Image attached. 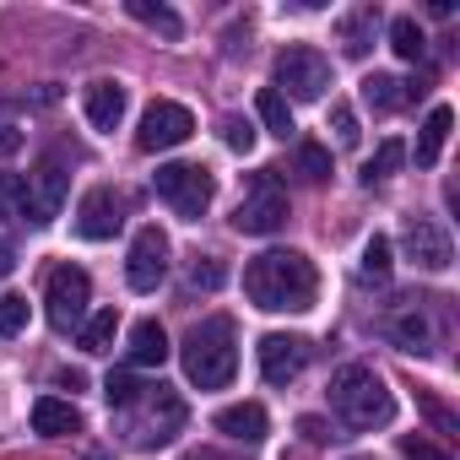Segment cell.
<instances>
[{
    "instance_id": "38",
    "label": "cell",
    "mask_w": 460,
    "mask_h": 460,
    "mask_svg": "<svg viewBox=\"0 0 460 460\" xmlns=\"http://www.w3.org/2000/svg\"><path fill=\"white\" fill-rule=\"evenodd\" d=\"M298 433H304L309 444H325V438H331V428H325L320 417H298Z\"/></svg>"
},
{
    "instance_id": "6",
    "label": "cell",
    "mask_w": 460,
    "mask_h": 460,
    "mask_svg": "<svg viewBox=\"0 0 460 460\" xmlns=\"http://www.w3.org/2000/svg\"><path fill=\"white\" fill-rule=\"evenodd\" d=\"M87 304H93V277L82 266H55L49 288H44V309L55 331H76L87 325Z\"/></svg>"
},
{
    "instance_id": "26",
    "label": "cell",
    "mask_w": 460,
    "mask_h": 460,
    "mask_svg": "<svg viewBox=\"0 0 460 460\" xmlns=\"http://www.w3.org/2000/svg\"><path fill=\"white\" fill-rule=\"evenodd\" d=\"M114 331H119V314H114V309H98V314L82 325V352H109V347H114Z\"/></svg>"
},
{
    "instance_id": "29",
    "label": "cell",
    "mask_w": 460,
    "mask_h": 460,
    "mask_svg": "<svg viewBox=\"0 0 460 460\" xmlns=\"http://www.w3.org/2000/svg\"><path fill=\"white\" fill-rule=\"evenodd\" d=\"M298 173H304L309 184H325V179H331V152H325L320 141H304V146H298Z\"/></svg>"
},
{
    "instance_id": "34",
    "label": "cell",
    "mask_w": 460,
    "mask_h": 460,
    "mask_svg": "<svg viewBox=\"0 0 460 460\" xmlns=\"http://www.w3.org/2000/svg\"><path fill=\"white\" fill-rule=\"evenodd\" d=\"M22 325H28V298L6 293V298H0V336H17Z\"/></svg>"
},
{
    "instance_id": "31",
    "label": "cell",
    "mask_w": 460,
    "mask_h": 460,
    "mask_svg": "<svg viewBox=\"0 0 460 460\" xmlns=\"http://www.w3.org/2000/svg\"><path fill=\"white\" fill-rule=\"evenodd\" d=\"M363 277H374V282L390 277V239H385V234H374V239L363 244Z\"/></svg>"
},
{
    "instance_id": "40",
    "label": "cell",
    "mask_w": 460,
    "mask_h": 460,
    "mask_svg": "<svg viewBox=\"0 0 460 460\" xmlns=\"http://www.w3.org/2000/svg\"><path fill=\"white\" fill-rule=\"evenodd\" d=\"M17 146H22V136H17V130H12V125H6V130H0V157H12V152H17Z\"/></svg>"
},
{
    "instance_id": "17",
    "label": "cell",
    "mask_w": 460,
    "mask_h": 460,
    "mask_svg": "<svg viewBox=\"0 0 460 460\" xmlns=\"http://www.w3.org/2000/svg\"><path fill=\"white\" fill-rule=\"evenodd\" d=\"M125 119V87L119 82H93L87 87V125L93 130H119Z\"/></svg>"
},
{
    "instance_id": "27",
    "label": "cell",
    "mask_w": 460,
    "mask_h": 460,
    "mask_svg": "<svg viewBox=\"0 0 460 460\" xmlns=\"http://www.w3.org/2000/svg\"><path fill=\"white\" fill-rule=\"evenodd\" d=\"M125 12H130L136 22H146V28H157L163 39H179V33H184V22H179V17H173L168 6H152V0H130V6H125Z\"/></svg>"
},
{
    "instance_id": "4",
    "label": "cell",
    "mask_w": 460,
    "mask_h": 460,
    "mask_svg": "<svg viewBox=\"0 0 460 460\" xmlns=\"http://www.w3.org/2000/svg\"><path fill=\"white\" fill-rule=\"evenodd\" d=\"M114 417H119V428L130 433V444L152 449V444H168V438L184 428V401H179L168 385H146V390H141L130 406H119Z\"/></svg>"
},
{
    "instance_id": "23",
    "label": "cell",
    "mask_w": 460,
    "mask_h": 460,
    "mask_svg": "<svg viewBox=\"0 0 460 460\" xmlns=\"http://www.w3.org/2000/svg\"><path fill=\"white\" fill-rule=\"evenodd\" d=\"M374 28H379V12L374 6H363V12H352L347 22H341V49L358 60V55H368V44H374Z\"/></svg>"
},
{
    "instance_id": "13",
    "label": "cell",
    "mask_w": 460,
    "mask_h": 460,
    "mask_svg": "<svg viewBox=\"0 0 460 460\" xmlns=\"http://www.w3.org/2000/svg\"><path fill=\"white\" fill-rule=\"evenodd\" d=\"M255 358H261L266 385H293V379L304 374V363H309V347H304L298 336H261Z\"/></svg>"
},
{
    "instance_id": "19",
    "label": "cell",
    "mask_w": 460,
    "mask_h": 460,
    "mask_svg": "<svg viewBox=\"0 0 460 460\" xmlns=\"http://www.w3.org/2000/svg\"><path fill=\"white\" fill-rule=\"evenodd\" d=\"M163 358H168V331L157 320L130 325V363L136 368H163Z\"/></svg>"
},
{
    "instance_id": "42",
    "label": "cell",
    "mask_w": 460,
    "mask_h": 460,
    "mask_svg": "<svg viewBox=\"0 0 460 460\" xmlns=\"http://www.w3.org/2000/svg\"><path fill=\"white\" fill-rule=\"evenodd\" d=\"M358 460H374V455H358Z\"/></svg>"
},
{
    "instance_id": "14",
    "label": "cell",
    "mask_w": 460,
    "mask_h": 460,
    "mask_svg": "<svg viewBox=\"0 0 460 460\" xmlns=\"http://www.w3.org/2000/svg\"><path fill=\"white\" fill-rule=\"evenodd\" d=\"M28 190H33V227L55 222L60 206H66V168H60L55 157H44L39 173H28Z\"/></svg>"
},
{
    "instance_id": "41",
    "label": "cell",
    "mask_w": 460,
    "mask_h": 460,
    "mask_svg": "<svg viewBox=\"0 0 460 460\" xmlns=\"http://www.w3.org/2000/svg\"><path fill=\"white\" fill-rule=\"evenodd\" d=\"M184 460H222V455H211V449H195V455H184Z\"/></svg>"
},
{
    "instance_id": "5",
    "label": "cell",
    "mask_w": 460,
    "mask_h": 460,
    "mask_svg": "<svg viewBox=\"0 0 460 460\" xmlns=\"http://www.w3.org/2000/svg\"><path fill=\"white\" fill-rule=\"evenodd\" d=\"M282 222H288V195H282V184L266 168V173H255V184L234 206V227H239V234H250V239H266V234H277Z\"/></svg>"
},
{
    "instance_id": "12",
    "label": "cell",
    "mask_w": 460,
    "mask_h": 460,
    "mask_svg": "<svg viewBox=\"0 0 460 460\" xmlns=\"http://www.w3.org/2000/svg\"><path fill=\"white\" fill-rule=\"evenodd\" d=\"M406 255H411L422 271H449L455 244H449V234H444L433 217H411V222H406Z\"/></svg>"
},
{
    "instance_id": "21",
    "label": "cell",
    "mask_w": 460,
    "mask_h": 460,
    "mask_svg": "<svg viewBox=\"0 0 460 460\" xmlns=\"http://www.w3.org/2000/svg\"><path fill=\"white\" fill-rule=\"evenodd\" d=\"M449 125H455V114L438 103V109L428 114L422 136H417V168H433V163H438V152H444V141H449Z\"/></svg>"
},
{
    "instance_id": "9",
    "label": "cell",
    "mask_w": 460,
    "mask_h": 460,
    "mask_svg": "<svg viewBox=\"0 0 460 460\" xmlns=\"http://www.w3.org/2000/svg\"><path fill=\"white\" fill-rule=\"evenodd\" d=\"M195 136V114L173 98H157L146 114H141V130H136V146L141 152H168V146H184Z\"/></svg>"
},
{
    "instance_id": "33",
    "label": "cell",
    "mask_w": 460,
    "mask_h": 460,
    "mask_svg": "<svg viewBox=\"0 0 460 460\" xmlns=\"http://www.w3.org/2000/svg\"><path fill=\"white\" fill-rule=\"evenodd\" d=\"M190 282H195V288H206V293H217V288L227 282V271H222V261H217V255H195V261H190Z\"/></svg>"
},
{
    "instance_id": "16",
    "label": "cell",
    "mask_w": 460,
    "mask_h": 460,
    "mask_svg": "<svg viewBox=\"0 0 460 460\" xmlns=\"http://www.w3.org/2000/svg\"><path fill=\"white\" fill-rule=\"evenodd\" d=\"M217 433L239 438V444H261V438H266V406H261V401L222 406V411H217Z\"/></svg>"
},
{
    "instance_id": "28",
    "label": "cell",
    "mask_w": 460,
    "mask_h": 460,
    "mask_svg": "<svg viewBox=\"0 0 460 460\" xmlns=\"http://www.w3.org/2000/svg\"><path fill=\"white\" fill-rule=\"evenodd\" d=\"M401 163H406V146H401V141H379V152H374V157H368V168H363V184L390 179Z\"/></svg>"
},
{
    "instance_id": "8",
    "label": "cell",
    "mask_w": 460,
    "mask_h": 460,
    "mask_svg": "<svg viewBox=\"0 0 460 460\" xmlns=\"http://www.w3.org/2000/svg\"><path fill=\"white\" fill-rule=\"evenodd\" d=\"M211 168H200V163H163L157 168V195L179 211V217H200L206 206H211Z\"/></svg>"
},
{
    "instance_id": "39",
    "label": "cell",
    "mask_w": 460,
    "mask_h": 460,
    "mask_svg": "<svg viewBox=\"0 0 460 460\" xmlns=\"http://www.w3.org/2000/svg\"><path fill=\"white\" fill-rule=\"evenodd\" d=\"M12 271H17V250H12V244H6V239H0V282H6V277H12Z\"/></svg>"
},
{
    "instance_id": "36",
    "label": "cell",
    "mask_w": 460,
    "mask_h": 460,
    "mask_svg": "<svg viewBox=\"0 0 460 460\" xmlns=\"http://www.w3.org/2000/svg\"><path fill=\"white\" fill-rule=\"evenodd\" d=\"M401 455L406 460H449L438 444H428V438H401Z\"/></svg>"
},
{
    "instance_id": "2",
    "label": "cell",
    "mask_w": 460,
    "mask_h": 460,
    "mask_svg": "<svg viewBox=\"0 0 460 460\" xmlns=\"http://www.w3.org/2000/svg\"><path fill=\"white\" fill-rule=\"evenodd\" d=\"M331 411H336L347 428L368 433V428H385V422L395 417V395L385 390V379H379L368 363H347V368L331 374Z\"/></svg>"
},
{
    "instance_id": "24",
    "label": "cell",
    "mask_w": 460,
    "mask_h": 460,
    "mask_svg": "<svg viewBox=\"0 0 460 460\" xmlns=\"http://www.w3.org/2000/svg\"><path fill=\"white\" fill-rule=\"evenodd\" d=\"M390 49H395L401 60H422V55H428V39H422L417 17H395V22H390Z\"/></svg>"
},
{
    "instance_id": "7",
    "label": "cell",
    "mask_w": 460,
    "mask_h": 460,
    "mask_svg": "<svg viewBox=\"0 0 460 460\" xmlns=\"http://www.w3.org/2000/svg\"><path fill=\"white\" fill-rule=\"evenodd\" d=\"M325 87H331V60L320 55V49H288V55H277V93L282 98H298V103H314V98H325Z\"/></svg>"
},
{
    "instance_id": "10",
    "label": "cell",
    "mask_w": 460,
    "mask_h": 460,
    "mask_svg": "<svg viewBox=\"0 0 460 460\" xmlns=\"http://www.w3.org/2000/svg\"><path fill=\"white\" fill-rule=\"evenodd\" d=\"M168 277V234L163 227H141L130 239V261H125V282L136 293H157V282Z\"/></svg>"
},
{
    "instance_id": "1",
    "label": "cell",
    "mask_w": 460,
    "mask_h": 460,
    "mask_svg": "<svg viewBox=\"0 0 460 460\" xmlns=\"http://www.w3.org/2000/svg\"><path fill=\"white\" fill-rule=\"evenodd\" d=\"M244 293L266 314H304L320 298V271L298 250H266L244 266Z\"/></svg>"
},
{
    "instance_id": "30",
    "label": "cell",
    "mask_w": 460,
    "mask_h": 460,
    "mask_svg": "<svg viewBox=\"0 0 460 460\" xmlns=\"http://www.w3.org/2000/svg\"><path fill=\"white\" fill-rule=\"evenodd\" d=\"M141 390H146V385H141L136 374H109V379H103V401H109V411L130 406V401H136Z\"/></svg>"
},
{
    "instance_id": "37",
    "label": "cell",
    "mask_w": 460,
    "mask_h": 460,
    "mask_svg": "<svg viewBox=\"0 0 460 460\" xmlns=\"http://www.w3.org/2000/svg\"><path fill=\"white\" fill-rule=\"evenodd\" d=\"M417 401H422V411H428V417H433V422H438L444 433H455V417H449V411H444V406H438L433 395H417Z\"/></svg>"
},
{
    "instance_id": "3",
    "label": "cell",
    "mask_w": 460,
    "mask_h": 460,
    "mask_svg": "<svg viewBox=\"0 0 460 460\" xmlns=\"http://www.w3.org/2000/svg\"><path fill=\"white\" fill-rule=\"evenodd\" d=\"M179 358H184V379H190L195 390H222L227 379H234V368H239V347H234V320H222V314L200 320V325H195V331L184 336Z\"/></svg>"
},
{
    "instance_id": "20",
    "label": "cell",
    "mask_w": 460,
    "mask_h": 460,
    "mask_svg": "<svg viewBox=\"0 0 460 460\" xmlns=\"http://www.w3.org/2000/svg\"><path fill=\"white\" fill-rule=\"evenodd\" d=\"M406 98H411V87H406L401 76H390V71H374V76L363 82V103L379 109V114H395Z\"/></svg>"
},
{
    "instance_id": "18",
    "label": "cell",
    "mask_w": 460,
    "mask_h": 460,
    "mask_svg": "<svg viewBox=\"0 0 460 460\" xmlns=\"http://www.w3.org/2000/svg\"><path fill=\"white\" fill-rule=\"evenodd\" d=\"M76 428H82V411H76L71 401H55V395L33 401V433H44V438H66V433H76Z\"/></svg>"
},
{
    "instance_id": "32",
    "label": "cell",
    "mask_w": 460,
    "mask_h": 460,
    "mask_svg": "<svg viewBox=\"0 0 460 460\" xmlns=\"http://www.w3.org/2000/svg\"><path fill=\"white\" fill-rule=\"evenodd\" d=\"M217 130H222V141L234 146V152H255V125H250V119H239V114H222V125H217Z\"/></svg>"
},
{
    "instance_id": "35",
    "label": "cell",
    "mask_w": 460,
    "mask_h": 460,
    "mask_svg": "<svg viewBox=\"0 0 460 460\" xmlns=\"http://www.w3.org/2000/svg\"><path fill=\"white\" fill-rule=\"evenodd\" d=\"M331 130H336V146H358V136H363V130H358V114H352L347 103L331 109Z\"/></svg>"
},
{
    "instance_id": "11",
    "label": "cell",
    "mask_w": 460,
    "mask_h": 460,
    "mask_svg": "<svg viewBox=\"0 0 460 460\" xmlns=\"http://www.w3.org/2000/svg\"><path fill=\"white\" fill-rule=\"evenodd\" d=\"M119 222H125V200L109 190V184H98V190H87L82 195V206H76V234L82 239H114L119 234Z\"/></svg>"
},
{
    "instance_id": "25",
    "label": "cell",
    "mask_w": 460,
    "mask_h": 460,
    "mask_svg": "<svg viewBox=\"0 0 460 460\" xmlns=\"http://www.w3.org/2000/svg\"><path fill=\"white\" fill-rule=\"evenodd\" d=\"M255 109H261V119H266V130H271V136H282V141L293 136V109H288V98H282L277 87H266V93L255 98Z\"/></svg>"
},
{
    "instance_id": "22",
    "label": "cell",
    "mask_w": 460,
    "mask_h": 460,
    "mask_svg": "<svg viewBox=\"0 0 460 460\" xmlns=\"http://www.w3.org/2000/svg\"><path fill=\"white\" fill-rule=\"evenodd\" d=\"M0 217L33 222V190H28V173H0Z\"/></svg>"
},
{
    "instance_id": "15",
    "label": "cell",
    "mask_w": 460,
    "mask_h": 460,
    "mask_svg": "<svg viewBox=\"0 0 460 460\" xmlns=\"http://www.w3.org/2000/svg\"><path fill=\"white\" fill-rule=\"evenodd\" d=\"M390 336H395L406 352H417V358L438 347V331H433V314H428V304H422V298H417L406 314H395V320H390Z\"/></svg>"
}]
</instances>
